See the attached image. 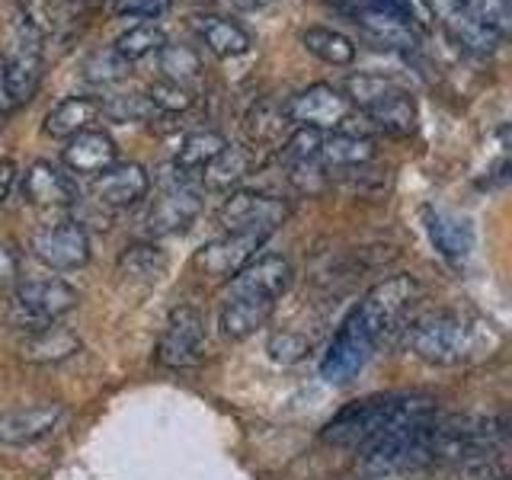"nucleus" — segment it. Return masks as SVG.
Here are the masks:
<instances>
[{
	"mask_svg": "<svg viewBox=\"0 0 512 480\" xmlns=\"http://www.w3.org/2000/svg\"><path fill=\"white\" fill-rule=\"evenodd\" d=\"M432 416H436V397L429 394H372L343 407L320 436L336 448H368L388 432Z\"/></svg>",
	"mask_w": 512,
	"mask_h": 480,
	"instance_id": "f257e3e1",
	"label": "nucleus"
},
{
	"mask_svg": "<svg viewBox=\"0 0 512 480\" xmlns=\"http://www.w3.org/2000/svg\"><path fill=\"white\" fill-rule=\"evenodd\" d=\"M436 420V416H432ZM432 420L400 426L372 442L362 455V471L368 477H391L432 468Z\"/></svg>",
	"mask_w": 512,
	"mask_h": 480,
	"instance_id": "f03ea898",
	"label": "nucleus"
},
{
	"mask_svg": "<svg viewBox=\"0 0 512 480\" xmlns=\"http://www.w3.org/2000/svg\"><path fill=\"white\" fill-rule=\"evenodd\" d=\"M407 349L429 365H458L474 352V330L458 314L416 317L404 336Z\"/></svg>",
	"mask_w": 512,
	"mask_h": 480,
	"instance_id": "7ed1b4c3",
	"label": "nucleus"
},
{
	"mask_svg": "<svg viewBox=\"0 0 512 480\" xmlns=\"http://www.w3.org/2000/svg\"><path fill=\"white\" fill-rule=\"evenodd\" d=\"M378 343H381L378 330L359 314V308H352L349 317L340 324V330H336V336L330 340L324 359H320V375L333 384L356 378Z\"/></svg>",
	"mask_w": 512,
	"mask_h": 480,
	"instance_id": "20e7f679",
	"label": "nucleus"
},
{
	"mask_svg": "<svg viewBox=\"0 0 512 480\" xmlns=\"http://www.w3.org/2000/svg\"><path fill=\"white\" fill-rule=\"evenodd\" d=\"M13 324L42 330L77 308V292L61 279H29L13 292Z\"/></svg>",
	"mask_w": 512,
	"mask_h": 480,
	"instance_id": "39448f33",
	"label": "nucleus"
},
{
	"mask_svg": "<svg viewBox=\"0 0 512 480\" xmlns=\"http://www.w3.org/2000/svg\"><path fill=\"white\" fill-rule=\"evenodd\" d=\"M29 247L42 266L58 269V272L80 269L90 260V237L84 228H80V221H71V218H61V221L36 228L32 231Z\"/></svg>",
	"mask_w": 512,
	"mask_h": 480,
	"instance_id": "423d86ee",
	"label": "nucleus"
},
{
	"mask_svg": "<svg viewBox=\"0 0 512 480\" xmlns=\"http://www.w3.org/2000/svg\"><path fill=\"white\" fill-rule=\"evenodd\" d=\"M205 359V317L183 304V308L170 311L167 317V327L160 333V343H157V362L176 368H196Z\"/></svg>",
	"mask_w": 512,
	"mask_h": 480,
	"instance_id": "0eeeda50",
	"label": "nucleus"
},
{
	"mask_svg": "<svg viewBox=\"0 0 512 480\" xmlns=\"http://www.w3.org/2000/svg\"><path fill=\"white\" fill-rule=\"evenodd\" d=\"M349 100L340 87L333 84H311L288 96L282 103L285 119L298 128H314V132H327V128H343L349 122Z\"/></svg>",
	"mask_w": 512,
	"mask_h": 480,
	"instance_id": "6e6552de",
	"label": "nucleus"
},
{
	"mask_svg": "<svg viewBox=\"0 0 512 480\" xmlns=\"http://www.w3.org/2000/svg\"><path fill=\"white\" fill-rule=\"evenodd\" d=\"M288 218V205L276 196H263V192H234V196L221 205L218 221L228 234H263L269 237L279 224Z\"/></svg>",
	"mask_w": 512,
	"mask_h": 480,
	"instance_id": "1a4fd4ad",
	"label": "nucleus"
},
{
	"mask_svg": "<svg viewBox=\"0 0 512 480\" xmlns=\"http://www.w3.org/2000/svg\"><path fill=\"white\" fill-rule=\"evenodd\" d=\"M196 176L183 173L180 167H173V176L167 180L164 196H160L151 212H148V234H176L192 224L202 212V199H199V189L192 186Z\"/></svg>",
	"mask_w": 512,
	"mask_h": 480,
	"instance_id": "9d476101",
	"label": "nucleus"
},
{
	"mask_svg": "<svg viewBox=\"0 0 512 480\" xmlns=\"http://www.w3.org/2000/svg\"><path fill=\"white\" fill-rule=\"evenodd\" d=\"M416 295H420V285L410 276H394V279H384L378 282L372 292H368L356 308L359 314L378 330V336L384 340L391 330H397L400 320L407 317V311L413 308Z\"/></svg>",
	"mask_w": 512,
	"mask_h": 480,
	"instance_id": "9b49d317",
	"label": "nucleus"
},
{
	"mask_svg": "<svg viewBox=\"0 0 512 480\" xmlns=\"http://www.w3.org/2000/svg\"><path fill=\"white\" fill-rule=\"evenodd\" d=\"M292 263L279 253H263L237 272L231 279L228 298H263V301H279L288 288H292Z\"/></svg>",
	"mask_w": 512,
	"mask_h": 480,
	"instance_id": "f8f14e48",
	"label": "nucleus"
},
{
	"mask_svg": "<svg viewBox=\"0 0 512 480\" xmlns=\"http://www.w3.org/2000/svg\"><path fill=\"white\" fill-rule=\"evenodd\" d=\"M266 244L263 234H224L212 244H205L196 256V266L205 269L208 276H218V279H234L240 269H244L256 250Z\"/></svg>",
	"mask_w": 512,
	"mask_h": 480,
	"instance_id": "ddd939ff",
	"label": "nucleus"
},
{
	"mask_svg": "<svg viewBox=\"0 0 512 480\" xmlns=\"http://www.w3.org/2000/svg\"><path fill=\"white\" fill-rule=\"evenodd\" d=\"M23 199L36 208H68L80 199L71 173L55 167L52 160H36L23 173Z\"/></svg>",
	"mask_w": 512,
	"mask_h": 480,
	"instance_id": "4468645a",
	"label": "nucleus"
},
{
	"mask_svg": "<svg viewBox=\"0 0 512 480\" xmlns=\"http://www.w3.org/2000/svg\"><path fill=\"white\" fill-rule=\"evenodd\" d=\"M432 16L439 20V26L452 36L461 48H468L474 55H490L496 52V45L503 39L496 36L493 29H487L484 23H477L474 16L464 10L458 0H426Z\"/></svg>",
	"mask_w": 512,
	"mask_h": 480,
	"instance_id": "2eb2a0df",
	"label": "nucleus"
},
{
	"mask_svg": "<svg viewBox=\"0 0 512 480\" xmlns=\"http://www.w3.org/2000/svg\"><path fill=\"white\" fill-rule=\"evenodd\" d=\"M64 420L61 404H32L0 413V445H32L52 436Z\"/></svg>",
	"mask_w": 512,
	"mask_h": 480,
	"instance_id": "dca6fc26",
	"label": "nucleus"
},
{
	"mask_svg": "<svg viewBox=\"0 0 512 480\" xmlns=\"http://www.w3.org/2000/svg\"><path fill=\"white\" fill-rule=\"evenodd\" d=\"M151 189V176L141 164H112L103 170L93 183V196L100 205L109 208H128L141 202Z\"/></svg>",
	"mask_w": 512,
	"mask_h": 480,
	"instance_id": "f3484780",
	"label": "nucleus"
},
{
	"mask_svg": "<svg viewBox=\"0 0 512 480\" xmlns=\"http://www.w3.org/2000/svg\"><path fill=\"white\" fill-rule=\"evenodd\" d=\"M42 77V55H39V36L29 32V39H20L13 48V55L4 58V87L10 106L26 103L39 87Z\"/></svg>",
	"mask_w": 512,
	"mask_h": 480,
	"instance_id": "a211bd4d",
	"label": "nucleus"
},
{
	"mask_svg": "<svg viewBox=\"0 0 512 480\" xmlns=\"http://www.w3.org/2000/svg\"><path fill=\"white\" fill-rule=\"evenodd\" d=\"M64 164H68L74 173L100 176L112 164H119V148L106 132H100V128H87V132L68 138V148H64Z\"/></svg>",
	"mask_w": 512,
	"mask_h": 480,
	"instance_id": "6ab92c4d",
	"label": "nucleus"
},
{
	"mask_svg": "<svg viewBox=\"0 0 512 480\" xmlns=\"http://www.w3.org/2000/svg\"><path fill=\"white\" fill-rule=\"evenodd\" d=\"M103 116V100H93V96H68L58 106L48 109L45 116V135L52 138H74Z\"/></svg>",
	"mask_w": 512,
	"mask_h": 480,
	"instance_id": "aec40b11",
	"label": "nucleus"
},
{
	"mask_svg": "<svg viewBox=\"0 0 512 480\" xmlns=\"http://www.w3.org/2000/svg\"><path fill=\"white\" fill-rule=\"evenodd\" d=\"M276 311V301H263V298H228L221 304L218 314V327L228 340H247L260 327H266V320Z\"/></svg>",
	"mask_w": 512,
	"mask_h": 480,
	"instance_id": "412c9836",
	"label": "nucleus"
},
{
	"mask_svg": "<svg viewBox=\"0 0 512 480\" xmlns=\"http://www.w3.org/2000/svg\"><path fill=\"white\" fill-rule=\"evenodd\" d=\"M196 32H199V39L202 45L208 48L212 55L218 58H237V55H247L250 52V45H253V36L250 32L228 20V16H215V13H208V16H196Z\"/></svg>",
	"mask_w": 512,
	"mask_h": 480,
	"instance_id": "4be33fe9",
	"label": "nucleus"
},
{
	"mask_svg": "<svg viewBox=\"0 0 512 480\" xmlns=\"http://www.w3.org/2000/svg\"><path fill=\"white\" fill-rule=\"evenodd\" d=\"M372 157H375V141L368 135L336 132V135H324V141H320L317 164L327 170H356L365 167Z\"/></svg>",
	"mask_w": 512,
	"mask_h": 480,
	"instance_id": "5701e85b",
	"label": "nucleus"
},
{
	"mask_svg": "<svg viewBox=\"0 0 512 480\" xmlns=\"http://www.w3.org/2000/svg\"><path fill=\"white\" fill-rule=\"evenodd\" d=\"M80 349V336L71 333L68 327H58V324H48L42 330H29L26 340L20 343V356L26 362H36V365H48V362H64L71 359L74 352Z\"/></svg>",
	"mask_w": 512,
	"mask_h": 480,
	"instance_id": "b1692460",
	"label": "nucleus"
},
{
	"mask_svg": "<svg viewBox=\"0 0 512 480\" xmlns=\"http://www.w3.org/2000/svg\"><path fill=\"white\" fill-rule=\"evenodd\" d=\"M426 231H429L432 244H436V250L442 256H448V260H464V256L471 253V244H474L471 224L452 212L426 208Z\"/></svg>",
	"mask_w": 512,
	"mask_h": 480,
	"instance_id": "393cba45",
	"label": "nucleus"
},
{
	"mask_svg": "<svg viewBox=\"0 0 512 480\" xmlns=\"http://www.w3.org/2000/svg\"><path fill=\"white\" fill-rule=\"evenodd\" d=\"M356 23L362 26V32L368 39H375L381 48H416V36H413V26L400 16L372 7V10H359L356 13Z\"/></svg>",
	"mask_w": 512,
	"mask_h": 480,
	"instance_id": "a878e982",
	"label": "nucleus"
},
{
	"mask_svg": "<svg viewBox=\"0 0 512 480\" xmlns=\"http://www.w3.org/2000/svg\"><path fill=\"white\" fill-rule=\"evenodd\" d=\"M301 45L320 61L333 64V68H346V64L356 61L359 48L349 36H343L340 29H330V26H308L301 32Z\"/></svg>",
	"mask_w": 512,
	"mask_h": 480,
	"instance_id": "bb28decb",
	"label": "nucleus"
},
{
	"mask_svg": "<svg viewBox=\"0 0 512 480\" xmlns=\"http://www.w3.org/2000/svg\"><path fill=\"white\" fill-rule=\"evenodd\" d=\"M224 148H228L224 135H218V132H192V135L183 138L180 151H176L173 167H180L189 176H199Z\"/></svg>",
	"mask_w": 512,
	"mask_h": 480,
	"instance_id": "cd10ccee",
	"label": "nucleus"
},
{
	"mask_svg": "<svg viewBox=\"0 0 512 480\" xmlns=\"http://www.w3.org/2000/svg\"><path fill=\"white\" fill-rule=\"evenodd\" d=\"M343 90H346L343 96L349 103H356L362 112H368V109L381 106L384 100H391V96H397L404 87H397L394 80H388L384 74H352V77H346Z\"/></svg>",
	"mask_w": 512,
	"mask_h": 480,
	"instance_id": "c85d7f7f",
	"label": "nucleus"
},
{
	"mask_svg": "<svg viewBox=\"0 0 512 480\" xmlns=\"http://www.w3.org/2000/svg\"><path fill=\"white\" fill-rule=\"evenodd\" d=\"M365 116L372 119L381 128V132H388V135H410L413 128H416V106H413L407 90H400L397 96L384 100L375 109H368Z\"/></svg>",
	"mask_w": 512,
	"mask_h": 480,
	"instance_id": "c756f323",
	"label": "nucleus"
},
{
	"mask_svg": "<svg viewBox=\"0 0 512 480\" xmlns=\"http://www.w3.org/2000/svg\"><path fill=\"white\" fill-rule=\"evenodd\" d=\"M167 45V36L164 29L154 26V23H138V26H128L125 32H119V39L112 42V48L132 64V61H141L148 58L154 52H160V48Z\"/></svg>",
	"mask_w": 512,
	"mask_h": 480,
	"instance_id": "7c9ffc66",
	"label": "nucleus"
},
{
	"mask_svg": "<svg viewBox=\"0 0 512 480\" xmlns=\"http://www.w3.org/2000/svg\"><path fill=\"white\" fill-rule=\"evenodd\" d=\"M160 71H164V80L189 87L192 80L202 77V55L192 45H164L160 48Z\"/></svg>",
	"mask_w": 512,
	"mask_h": 480,
	"instance_id": "2f4dec72",
	"label": "nucleus"
},
{
	"mask_svg": "<svg viewBox=\"0 0 512 480\" xmlns=\"http://www.w3.org/2000/svg\"><path fill=\"white\" fill-rule=\"evenodd\" d=\"M119 266L122 272H128V276H135V279L157 282L167 272V253L154 244H132L119 256Z\"/></svg>",
	"mask_w": 512,
	"mask_h": 480,
	"instance_id": "473e14b6",
	"label": "nucleus"
},
{
	"mask_svg": "<svg viewBox=\"0 0 512 480\" xmlns=\"http://www.w3.org/2000/svg\"><path fill=\"white\" fill-rule=\"evenodd\" d=\"M285 125H288V119H285V112H282V106H276V103H256L253 109H250V116H247V138H250V144H260V148H266V144H276L279 138H282V132H285Z\"/></svg>",
	"mask_w": 512,
	"mask_h": 480,
	"instance_id": "72a5a7b5",
	"label": "nucleus"
},
{
	"mask_svg": "<svg viewBox=\"0 0 512 480\" xmlns=\"http://www.w3.org/2000/svg\"><path fill=\"white\" fill-rule=\"evenodd\" d=\"M247 167H250V157H247V151H240V148H224L212 164H208L205 170H202V180L208 183V186H215V189H224V186H231V183H237L240 176H247Z\"/></svg>",
	"mask_w": 512,
	"mask_h": 480,
	"instance_id": "f704fd0d",
	"label": "nucleus"
},
{
	"mask_svg": "<svg viewBox=\"0 0 512 480\" xmlns=\"http://www.w3.org/2000/svg\"><path fill=\"white\" fill-rule=\"evenodd\" d=\"M128 71H132V64H128L116 48H103V52H93L84 64V77L90 84H116L122 80Z\"/></svg>",
	"mask_w": 512,
	"mask_h": 480,
	"instance_id": "c9c22d12",
	"label": "nucleus"
},
{
	"mask_svg": "<svg viewBox=\"0 0 512 480\" xmlns=\"http://www.w3.org/2000/svg\"><path fill=\"white\" fill-rule=\"evenodd\" d=\"M103 116L116 122H148L157 116V109L144 93H128V96H112L103 103Z\"/></svg>",
	"mask_w": 512,
	"mask_h": 480,
	"instance_id": "e433bc0d",
	"label": "nucleus"
},
{
	"mask_svg": "<svg viewBox=\"0 0 512 480\" xmlns=\"http://www.w3.org/2000/svg\"><path fill=\"white\" fill-rule=\"evenodd\" d=\"M144 96H148L157 112H186L192 106V90L183 84H173V80H164V77L154 80Z\"/></svg>",
	"mask_w": 512,
	"mask_h": 480,
	"instance_id": "4c0bfd02",
	"label": "nucleus"
},
{
	"mask_svg": "<svg viewBox=\"0 0 512 480\" xmlns=\"http://www.w3.org/2000/svg\"><path fill=\"white\" fill-rule=\"evenodd\" d=\"M458 4L468 10L477 23H484L487 29H493L496 36H506L509 29V7L506 0H458Z\"/></svg>",
	"mask_w": 512,
	"mask_h": 480,
	"instance_id": "58836bf2",
	"label": "nucleus"
},
{
	"mask_svg": "<svg viewBox=\"0 0 512 480\" xmlns=\"http://www.w3.org/2000/svg\"><path fill=\"white\" fill-rule=\"evenodd\" d=\"M266 352H269V359H272V362H279V365H295V362H301V359L311 352V343L304 340L301 333L282 330V333H276V336H269Z\"/></svg>",
	"mask_w": 512,
	"mask_h": 480,
	"instance_id": "ea45409f",
	"label": "nucleus"
},
{
	"mask_svg": "<svg viewBox=\"0 0 512 480\" xmlns=\"http://www.w3.org/2000/svg\"><path fill=\"white\" fill-rule=\"evenodd\" d=\"M320 141H324V135L314 132V128H298V132H292L285 138L282 157L288 160V164H311V160H317Z\"/></svg>",
	"mask_w": 512,
	"mask_h": 480,
	"instance_id": "a19ab883",
	"label": "nucleus"
},
{
	"mask_svg": "<svg viewBox=\"0 0 512 480\" xmlns=\"http://www.w3.org/2000/svg\"><path fill=\"white\" fill-rule=\"evenodd\" d=\"M170 4L173 0H116V13L132 16V20H160Z\"/></svg>",
	"mask_w": 512,
	"mask_h": 480,
	"instance_id": "79ce46f5",
	"label": "nucleus"
},
{
	"mask_svg": "<svg viewBox=\"0 0 512 480\" xmlns=\"http://www.w3.org/2000/svg\"><path fill=\"white\" fill-rule=\"evenodd\" d=\"M16 276H20V256L10 247H0V285L13 282Z\"/></svg>",
	"mask_w": 512,
	"mask_h": 480,
	"instance_id": "37998d69",
	"label": "nucleus"
},
{
	"mask_svg": "<svg viewBox=\"0 0 512 480\" xmlns=\"http://www.w3.org/2000/svg\"><path fill=\"white\" fill-rule=\"evenodd\" d=\"M13 183H16V164L10 157H4V160H0V205L7 202Z\"/></svg>",
	"mask_w": 512,
	"mask_h": 480,
	"instance_id": "c03bdc74",
	"label": "nucleus"
},
{
	"mask_svg": "<svg viewBox=\"0 0 512 480\" xmlns=\"http://www.w3.org/2000/svg\"><path fill=\"white\" fill-rule=\"evenodd\" d=\"M378 7L381 10H388L394 16H400V20H413V7H410V0H378Z\"/></svg>",
	"mask_w": 512,
	"mask_h": 480,
	"instance_id": "a18cd8bd",
	"label": "nucleus"
},
{
	"mask_svg": "<svg viewBox=\"0 0 512 480\" xmlns=\"http://www.w3.org/2000/svg\"><path fill=\"white\" fill-rule=\"evenodd\" d=\"M234 4H240V7H256L260 0H234Z\"/></svg>",
	"mask_w": 512,
	"mask_h": 480,
	"instance_id": "49530a36",
	"label": "nucleus"
},
{
	"mask_svg": "<svg viewBox=\"0 0 512 480\" xmlns=\"http://www.w3.org/2000/svg\"><path fill=\"white\" fill-rule=\"evenodd\" d=\"M490 480H509V477H506V474H500V477H490Z\"/></svg>",
	"mask_w": 512,
	"mask_h": 480,
	"instance_id": "de8ad7c7",
	"label": "nucleus"
}]
</instances>
